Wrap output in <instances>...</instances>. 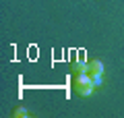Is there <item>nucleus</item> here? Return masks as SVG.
I'll return each instance as SVG.
<instances>
[{
  "label": "nucleus",
  "mask_w": 124,
  "mask_h": 118,
  "mask_svg": "<svg viewBox=\"0 0 124 118\" xmlns=\"http://www.w3.org/2000/svg\"><path fill=\"white\" fill-rule=\"evenodd\" d=\"M87 64H89V75H103V62L101 60L91 58Z\"/></svg>",
  "instance_id": "2"
},
{
  "label": "nucleus",
  "mask_w": 124,
  "mask_h": 118,
  "mask_svg": "<svg viewBox=\"0 0 124 118\" xmlns=\"http://www.w3.org/2000/svg\"><path fill=\"white\" fill-rule=\"evenodd\" d=\"M91 79H93V85H95V89H99L103 85V75H91Z\"/></svg>",
  "instance_id": "5"
},
{
  "label": "nucleus",
  "mask_w": 124,
  "mask_h": 118,
  "mask_svg": "<svg viewBox=\"0 0 124 118\" xmlns=\"http://www.w3.org/2000/svg\"><path fill=\"white\" fill-rule=\"evenodd\" d=\"M70 73L72 75H81V73H89V64L85 60H77L70 64Z\"/></svg>",
  "instance_id": "3"
},
{
  "label": "nucleus",
  "mask_w": 124,
  "mask_h": 118,
  "mask_svg": "<svg viewBox=\"0 0 124 118\" xmlns=\"http://www.w3.org/2000/svg\"><path fill=\"white\" fill-rule=\"evenodd\" d=\"M13 116L15 118H27V116H29V110L23 108V106H17V108L13 110Z\"/></svg>",
  "instance_id": "4"
},
{
  "label": "nucleus",
  "mask_w": 124,
  "mask_h": 118,
  "mask_svg": "<svg viewBox=\"0 0 124 118\" xmlns=\"http://www.w3.org/2000/svg\"><path fill=\"white\" fill-rule=\"evenodd\" d=\"M70 89H72L79 97H89L93 91H95V85H93L91 75H89V73L72 75V79H70Z\"/></svg>",
  "instance_id": "1"
}]
</instances>
